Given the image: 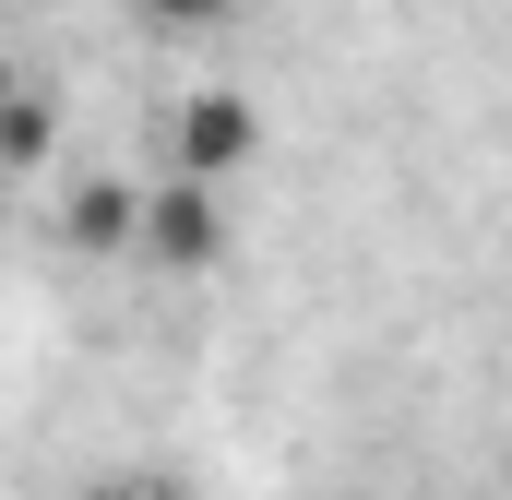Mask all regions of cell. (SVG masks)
<instances>
[{
    "label": "cell",
    "instance_id": "cell-1",
    "mask_svg": "<svg viewBox=\"0 0 512 500\" xmlns=\"http://www.w3.org/2000/svg\"><path fill=\"white\" fill-rule=\"evenodd\" d=\"M131 262H155V274H215V262H227V203H215L203 179H155V191H143V227H131Z\"/></svg>",
    "mask_w": 512,
    "mask_h": 500
},
{
    "label": "cell",
    "instance_id": "cell-2",
    "mask_svg": "<svg viewBox=\"0 0 512 500\" xmlns=\"http://www.w3.org/2000/svg\"><path fill=\"white\" fill-rule=\"evenodd\" d=\"M262 155V108L251 96H227V84H203V96H179V120H167V179H239Z\"/></svg>",
    "mask_w": 512,
    "mask_h": 500
},
{
    "label": "cell",
    "instance_id": "cell-3",
    "mask_svg": "<svg viewBox=\"0 0 512 500\" xmlns=\"http://www.w3.org/2000/svg\"><path fill=\"white\" fill-rule=\"evenodd\" d=\"M48 143H60V108L0 72V167H48Z\"/></svg>",
    "mask_w": 512,
    "mask_h": 500
},
{
    "label": "cell",
    "instance_id": "cell-4",
    "mask_svg": "<svg viewBox=\"0 0 512 500\" xmlns=\"http://www.w3.org/2000/svg\"><path fill=\"white\" fill-rule=\"evenodd\" d=\"M60 227H72L84 250H131V227H143V191H120V179H84Z\"/></svg>",
    "mask_w": 512,
    "mask_h": 500
},
{
    "label": "cell",
    "instance_id": "cell-5",
    "mask_svg": "<svg viewBox=\"0 0 512 500\" xmlns=\"http://www.w3.org/2000/svg\"><path fill=\"white\" fill-rule=\"evenodd\" d=\"M155 36H215V24H239V0H131Z\"/></svg>",
    "mask_w": 512,
    "mask_h": 500
},
{
    "label": "cell",
    "instance_id": "cell-6",
    "mask_svg": "<svg viewBox=\"0 0 512 500\" xmlns=\"http://www.w3.org/2000/svg\"><path fill=\"white\" fill-rule=\"evenodd\" d=\"M84 500H179V489H155V477H96Z\"/></svg>",
    "mask_w": 512,
    "mask_h": 500
}]
</instances>
